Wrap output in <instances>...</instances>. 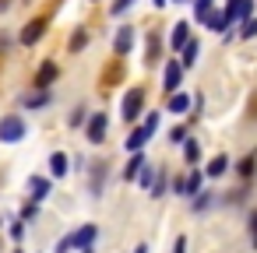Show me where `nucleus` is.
Returning a JSON list of instances; mask_svg holds the SVG:
<instances>
[{"label":"nucleus","mask_w":257,"mask_h":253,"mask_svg":"<svg viewBox=\"0 0 257 253\" xmlns=\"http://www.w3.org/2000/svg\"><path fill=\"white\" fill-rule=\"evenodd\" d=\"M190 43V25L187 22H176L173 25V36H169V50H183Z\"/></svg>","instance_id":"obj_11"},{"label":"nucleus","mask_w":257,"mask_h":253,"mask_svg":"<svg viewBox=\"0 0 257 253\" xmlns=\"http://www.w3.org/2000/svg\"><path fill=\"white\" fill-rule=\"evenodd\" d=\"M29 193H32L36 204L46 200V197H50V179H43V176H29Z\"/></svg>","instance_id":"obj_14"},{"label":"nucleus","mask_w":257,"mask_h":253,"mask_svg":"<svg viewBox=\"0 0 257 253\" xmlns=\"http://www.w3.org/2000/svg\"><path fill=\"white\" fill-rule=\"evenodd\" d=\"M134 253H148V246H145V242H138V246H134Z\"/></svg>","instance_id":"obj_39"},{"label":"nucleus","mask_w":257,"mask_h":253,"mask_svg":"<svg viewBox=\"0 0 257 253\" xmlns=\"http://www.w3.org/2000/svg\"><path fill=\"white\" fill-rule=\"evenodd\" d=\"M131 46H134V25H123V29L116 32V39H113V53H116V57H127Z\"/></svg>","instance_id":"obj_9"},{"label":"nucleus","mask_w":257,"mask_h":253,"mask_svg":"<svg viewBox=\"0 0 257 253\" xmlns=\"http://www.w3.org/2000/svg\"><path fill=\"white\" fill-rule=\"evenodd\" d=\"M253 36H257V18H246L239 29V39H253Z\"/></svg>","instance_id":"obj_32"},{"label":"nucleus","mask_w":257,"mask_h":253,"mask_svg":"<svg viewBox=\"0 0 257 253\" xmlns=\"http://www.w3.org/2000/svg\"><path fill=\"white\" fill-rule=\"evenodd\" d=\"M211 204H215V193H211V190H201L197 197H190V211H194V214H197V211H208Z\"/></svg>","instance_id":"obj_20"},{"label":"nucleus","mask_w":257,"mask_h":253,"mask_svg":"<svg viewBox=\"0 0 257 253\" xmlns=\"http://www.w3.org/2000/svg\"><path fill=\"white\" fill-rule=\"evenodd\" d=\"M25 106H29V113H32V109H43V106H50V92H36V95H25Z\"/></svg>","instance_id":"obj_25"},{"label":"nucleus","mask_w":257,"mask_h":253,"mask_svg":"<svg viewBox=\"0 0 257 253\" xmlns=\"http://www.w3.org/2000/svg\"><path fill=\"white\" fill-rule=\"evenodd\" d=\"M211 8H215V0H194V18L204 22V18L211 15Z\"/></svg>","instance_id":"obj_28"},{"label":"nucleus","mask_w":257,"mask_h":253,"mask_svg":"<svg viewBox=\"0 0 257 253\" xmlns=\"http://www.w3.org/2000/svg\"><path fill=\"white\" fill-rule=\"evenodd\" d=\"M187 141V127H173L169 130V144H183Z\"/></svg>","instance_id":"obj_33"},{"label":"nucleus","mask_w":257,"mask_h":253,"mask_svg":"<svg viewBox=\"0 0 257 253\" xmlns=\"http://www.w3.org/2000/svg\"><path fill=\"white\" fill-rule=\"evenodd\" d=\"M131 4H134V0H113V15H123Z\"/></svg>","instance_id":"obj_37"},{"label":"nucleus","mask_w":257,"mask_h":253,"mask_svg":"<svg viewBox=\"0 0 257 253\" xmlns=\"http://www.w3.org/2000/svg\"><path fill=\"white\" fill-rule=\"evenodd\" d=\"M145 130H148V134L159 130V113H148V116H145Z\"/></svg>","instance_id":"obj_34"},{"label":"nucleus","mask_w":257,"mask_h":253,"mask_svg":"<svg viewBox=\"0 0 257 253\" xmlns=\"http://www.w3.org/2000/svg\"><path fill=\"white\" fill-rule=\"evenodd\" d=\"M201 186H204V172L201 169H190V176H187V197H197Z\"/></svg>","instance_id":"obj_21"},{"label":"nucleus","mask_w":257,"mask_h":253,"mask_svg":"<svg viewBox=\"0 0 257 253\" xmlns=\"http://www.w3.org/2000/svg\"><path fill=\"white\" fill-rule=\"evenodd\" d=\"M141 109H145V88H131V92L123 95V106H120V116H123L127 123H134V120L141 116Z\"/></svg>","instance_id":"obj_2"},{"label":"nucleus","mask_w":257,"mask_h":253,"mask_svg":"<svg viewBox=\"0 0 257 253\" xmlns=\"http://www.w3.org/2000/svg\"><path fill=\"white\" fill-rule=\"evenodd\" d=\"M155 60H159V36L148 32V64H155Z\"/></svg>","instance_id":"obj_29"},{"label":"nucleus","mask_w":257,"mask_h":253,"mask_svg":"<svg viewBox=\"0 0 257 253\" xmlns=\"http://www.w3.org/2000/svg\"><path fill=\"white\" fill-rule=\"evenodd\" d=\"M106 127H109V116L106 113H92L85 120V141L88 144H102L106 141Z\"/></svg>","instance_id":"obj_3"},{"label":"nucleus","mask_w":257,"mask_h":253,"mask_svg":"<svg viewBox=\"0 0 257 253\" xmlns=\"http://www.w3.org/2000/svg\"><path fill=\"white\" fill-rule=\"evenodd\" d=\"M155 172H159L155 165H145V169H141V176H138L134 183H138L141 190H152V183H155Z\"/></svg>","instance_id":"obj_26"},{"label":"nucleus","mask_w":257,"mask_h":253,"mask_svg":"<svg viewBox=\"0 0 257 253\" xmlns=\"http://www.w3.org/2000/svg\"><path fill=\"white\" fill-rule=\"evenodd\" d=\"M204 25H208L211 32H222V29H229V18H225V11H211V15L204 18Z\"/></svg>","instance_id":"obj_22"},{"label":"nucleus","mask_w":257,"mask_h":253,"mask_svg":"<svg viewBox=\"0 0 257 253\" xmlns=\"http://www.w3.org/2000/svg\"><path fill=\"white\" fill-rule=\"evenodd\" d=\"M0 225H4V221H0Z\"/></svg>","instance_id":"obj_43"},{"label":"nucleus","mask_w":257,"mask_h":253,"mask_svg":"<svg viewBox=\"0 0 257 253\" xmlns=\"http://www.w3.org/2000/svg\"><path fill=\"white\" fill-rule=\"evenodd\" d=\"M169 4H173V0H169Z\"/></svg>","instance_id":"obj_44"},{"label":"nucleus","mask_w":257,"mask_h":253,"mask_svg":"<svg viewBox=\"0 0 257 253\" xmlns=\"http://www.w3.org/2000/svg\"><path fill=\"white\" fill-rule=\"evenodd\" d=\"M11 8V0H0V11H8Z\"/></svg>","instance_id":"obj_40"},{"label":"nucleus","mask_w":257,"mask_h":253,"mask_svg":"<svg viewBox=\"0 0 257 253\" xmlns=\"http://www.w3.org/2000/svg\"><path fill=\"white\" fill-rule=\"evenodd\" d=\"M60 78V67H57V60H46V64H39V71H36V78H32V85H36V92H50V85Z\"/></svg>","instance_id":"obj_4"},{"label":"nucleus","mask_w":257,"mask_h":253,"mask_svg":"<svg viewBox=\"0 0 257 253\" xmlns=\"http://www.w3.org/2000/svg\"><path fill=\"white\" fill-rule=\"evenodd\" d=\"M232 169V162H229V155H215L211 162H208V169H204V176H211V179H222L225 172Z\"/></svg>","instance_id":"obj_12"},{"label":"nucleus","mask_w":257,"mask_h":253,"mask_svg":"<svg viewBox=\"0 0 257 253\" xmlns=\"http://www.w3.org/2000/svg\"><path fill=\"white\" fill-rule=\"evenodd\" d=\"M15 253H22V249H15Z\"/></svg>","instance_id":"obj_42"},{"label":"nucleus","mask_w":257,"mask_h":253,"mask_svg":"<svg viewBox=\"0 0 257 253\" xmlns=\"http://www.w3.org/2000/svg\"><path fill=\"white\" fill-rule=\"evenodd\" d=\"M190 95H183V92H176V95H169V113H187L190 109Z\"/></svg>","instance_id":"obj_23"},{"label":"nucleus","mask_w":257,"mask_h":253,"mask_svg":"<svg viewBox=\"0 0 257 253\" xmlns=\"http://www.w3.org/2000/svg\"><path fill=\"white\" fill-rule=\"evenodd\" d=\"M43 36H46V18H36V22H29V25L22 29V43H25V46H36Z\"/></svg>","instance_id":"obj_8"},{"label":"nucleus","mask_w":257,"mask_h":253,"mask_svg":"<svg viewBox=\"0 0 257 253\" xmlns=\"http://www.w3.org/2000/svg\"><path fill=\"white\" fill-rule=\"evenodd\" d=\"M236 176H239L243 183L257 176V151H250V155H243V158L236 162Z\"/></svg>","instance_id":"obj_10"},{"label":"nucleus","mask_w":257,"mask_h":253,"mask_svg":"<svg viewBox=\"0 0 257 253\" xmlns=\"http://www.w3.org/2000/svg\"><path fill=\"white\" fill-rule=\"evenodd\" d=\"M148 137H152V134H148L145 127H138V130H131V137H127V151H134V155H138V151H145V144H148Z\"/></svg>","instance_id":"obj_17"},{"label":"nucleus","mask_w":257,"mask_h":253,"mask_svg":"<svg viewBox=\"0 0 257 253\" xmlns=\"http://www.w3.org/2000/svg\"><path fill=\"white\" fill-rule=\"evenodd\" d=\"M81 123H85V109H81V106H78V109H74V113H71V127H81Z\"/></svg>","instance_id":"obj_36"},{"label":"nucleus","mask_w":257,"mask_h":253,"mask_svg":"<svg viewBox=\"0 0 257 253\" xmlns=\"http://www.w3.org/2000/svg\"><path fill=\"white\" fill-rule=\"evenodd\" d=\"M180 81H183V67H180V60H169L166 71H162V92L166 95H176L180 92Z\"/></svg>","instance_id":"obj_6"},{"label":"nucleus","mask_w":257,"mask_h":253,"mask_svg":"<svg viewBox=\"0 0 257 253\" xmlns=\"http://www.w3.org/2000/svg\"><path fill=\"white\" fill-rule=\"evenodd\" d=\"M155 8H166V0H155Z\"/></svg>","instance_id":"obj_41"},{"label":"nucleus","mask_w":257,"mask_h":253,"mask_svg":"<svg viewBox=\"0 0 257 253\" xmlns=\"http://www.w3.org/2000/svg\"><path fill=\"white\" fill-rule=\"evenodd\" d=\"M36 214H39V204H36V200H25V204H22V221H32Z\"/></svg>","instance_id":"obj_30"},{"label":"nucleus","mask_w":257,"mask_h":253,"mask_svg":"<svg viewBox=\"0 0 257 253\" xmlns=\"http://www.w3.org/2000/svg\"><path fill=\"white\" fill-rule=\"evenodd\" d=\"M173 253H187V239H183V235L176 239V246H173Z\"/></svg>","instance_id":"obj_38"},{"label":"nucleus","mask_w":257,"mask_h":253,"mask_svg":"<svg viewBox=\"0 0 257 253\" xmlns=\"http://www.w3.org/2000/svg\"><path fill=\"white\" fill-rule=\"evenodd\" d=\"M183 162H187V165H197V162H201V141H197V137H187V141H183Z\"/></svg>","instance_id":"obj_18"},{"label":"nucleus","mask_w":257,"mask_h":253,"mask_svg":"<svg viewBox=\"0 0 257 253\" xmlns=\"http://www.w3.org/2000/svg\"><path fill=\"white\" fill-rule=\"evenodd\" d=\"M250 11H253V0H229V4H225V18H229V25H232V22H246Z\"/></svg>","instance_id":"obj_7"},{"label":"nucleus","mask_w":257,"mask_h":253,"mask_svg":"<svg viewBox=\"0 0 257 253\" xmlns=\"http://www.w3.org/2000/svg\"><path fill=\"white\" fill-rule=\"evenodd\" d=\"M102 183H106V162H95V165H92V183H88V193H92V197H102Z\"/></svg>","instance_id":"obj_13"},{"label":"nucleus","mask_w":257,"mask_h":253,"mask_svg":"<svg viewBox=\"0 0 257 253\" xmlns=\"http://www.w3.org/2000/svg\"><path fill=\"white\" fill-rule=\"evenodd\" d=\"M67 172H71V169H67V155H64V151H53V155H50V176H53V179H64Z\"/></svg>","instance_id":"obj_15"},{"label":"nucleus","mask_w":257,"mask_h":253,"mask_svg":"<svg viewBox=\"0 0 257 253\" xmlns=\"http://www.w3.org/2000/svg\"><path fill=\"white\" fill-rule=\"evenodd\" d=\"M166 183H169V172L159 169V172H155V183H152V197H162V193H166Z\"/></svg>","instance_id":"obj_27"},{"label":"nucleus","mask_w":257,"mask_h":253,"mask_svg":"<svg viewBox=\"0 0 257 253\" xmlns=\"http://www.w3.org/2000/svg\"><path fill=\"white\" fill-rule=\"evenodd\" d=\"M250 242H253V249H257V207L250 211Z\"/></svg>","instance_id":"obj_35"},{"label":"nucleus","mask_w":257,"mask_h":253,"mask_svg":"<svg viewBox=\"0 0 257 253\" xmlns=\"http://www.w3.org/2000/svg\"><path fill=\"white\" fill-rule=\"evenodd\" d=\"M71 235V246L78 249V253H85V249H92V242H95V235H99V225H81V228H74V232H67Z\"/></svg>","instance_id":"obj_5"},{"label":"nucleus","mask_w":257,"mask_h":253,"mask_svg":"<svg viewBox=\"0 0 257 253\" xmlns=\"http://www.w3.org/2000/svg\"><path fill=\"white\" fill-rule=\"evenodd\" d=\"M145 165H148V162H145V151H138V155H134V158H131V162H127V169H123V172H120V176H123V179H127V183H134V179H138V176H141V169H145Z\"/></svg>","instance_id":"obj_16"},{"label":"nucleus","mask_w":257,"mask_h":253,"mask_svg":"<svg viewBox=\"0 0 257 253\" xmlns=\"http://www.w3.org/2000/svg\"><path fill=\"white\" fill-rule=\"evenodd\" d=\"M85 46H88V32H85V29H74V36H71L67 50H71V53H78V50H85Z\"/></svg>","instance_id":"obj_24"},{"label":"nucleus","mask_w":257,"mask_h":253,"mask_svg":"<svg viewBox=\"0 0 257 253\" xmlns=\"http://www.w3.org/2000/svg\"><path fill=\"white\" fill-rule=\"evenodd\" d=\"M8 235H11L15 242H22V239H25V221H22V218H18V221H11V228H8Z\"/></svg>","instance_id":"obj_31"},{"label":"nucleus","mask_w":257,"mask_h":253,"mask_svg":"<svg viewBox=\"0 0 257 253\" xmlns=\"http://www.w3.org/2000/svg\"><path fill=\"white\" fill-rule=\"evenodd\" d=\"M25 134H29L25 116H18V113L0 116V141H4V144H18V141H25Z\"/></svg>","instance_id":"obj_1"},{"label":"nucleus","mask_w":257,"mask_h":253,"mask_svg":"<svg viewBox=\"0 0 257 253\" xmlns=\"http://www.w3.org/2000/svg\"><path fill=\"white\" fill-rule=\"evenodd\" d=\"M197 57H201V43H197V39H190V43L183 46V60H180V67H183V71H187V67H194V64H197Z\"/></svg>","instance_id":"obj_19"}]
</instances>
